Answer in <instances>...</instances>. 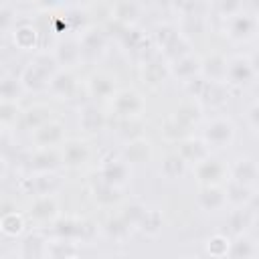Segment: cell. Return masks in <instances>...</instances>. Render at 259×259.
I'll return each instance as SVG.
<instances>
[{
	"instance_id": "6da1fadb",
	"label": "cell",
	"mask_w": 259,
	"mask_h": 259,
	"mask_svg": "<svg viewBox=\"0 0 259 259\" xmlns=\"http://www.w3.org/2000/svg\"><path fill=\"white\" fill-rule=\"evenodd\" d=\"M231 136H233V127H231L227 121H214V123L208 125V130H206V140L212 142V144H217V146L229 142Z\"/></svg>"
},
{
	"instance_id": "7a4b0ae2",
	"label": "cell",
	"mask_w": 259,
	"mask_h": 259,
	"mask_svg": "<svg viewBox=\"0 0 259 259\" xmlns=\"http://www.w3.org/2000/svg\"><path fill=\"white\" fill-rule=\"evenodd\" d=\"M196 174L200 178V182H217L223 174V166L217 162V160H204L198 168H196Z\"/></svg>"
},
{
	"instance_id": "3957f363",
	"label": "cell",
	"mask_w": 259,
	"mask_h": 259,
	"mask_svg": "<svg viewBox=\"0 0 259 259\" xmlns=\"http://www.w3.org/2000/svg\"><path fill=\"white\" fill-rule=\"evenodd\" d=\"M115 107L119 113H136L142 107V101L134 91H125L115 99Z\"/></svg>"
},
{
	"instance_id": "277c9868",
	"label": "cell",
	"mask_w": 259,
	"mask_h": 259,
	"mask_svg": "<svg viewBox=\"0 0 259 259\" xmlns=\"http://www.w3.org/2000/svg\"><path fill=\"white\" fill-rule=\"evenodd\" d=\"M229 75L235 83H249V79L253 77V69L249 67L247 61H237L233 63V67L229 69Z\"/></svg>"
},
{
	"instance_id": "5b68a950",
	"label": "cell",
	"mask_w": 259,
	"mask_h": 259,
	"mask_svg": "<svg viewBox=\"0 0 259 259\" xmlns=\"http://www.w3.org/2000/svg\"><path fill=\"white\" fill-rule=\"evenodd\" d=\"M85 158H87V148H85L83 144H69V146H67V150H65V160H67L71 166L85 162Z\"/></svg>"
},
{
	"instance_id": "8992f818",
	"label": "cell",
	"mask_w": 259,
	"mask_h": 259,
	"mask_svg": "<svg viewBox=\"0 0 259 259\" xmlns=\"http://www.w3.org/2000/svg\"><path fill=\"white\" fill-rule=\"evenodd\" d=\"M200 202H202L204 208L214 210V208H219V206L223 204V194H221L219 190H214V188H206V190L200 194Z\"/></svg>"
},
{
	"instance_id": "52a82bcc",
	"label": "cell",
	"mask_w": 259,
	"mask_h": 259,
	"mask_svg": "<svg viewBox=\"0 0 259 259\" xmlns=\"http://www.w3.org/2000/svg\"><path fill=\"white\" fill-rule=\"evenodd\" d=\"M59 140H61V125L49 123V125H45L42 130H38V142H42V144H53V142H59Z\"/></svg>"
},
{
	"instance_id": "ba28073f",
	"label": "cell",
	"mask_w": 259,
	"mask_h": 259,
	"mask_svg": "<svg viewBox=\"0 0 259 259\" xmlns=\"http://www.w3.org/2000/svg\"><path fill=\"white\" fill-rule=\"evenodd\" d=\"M255 176H257V170H255V164H253L251 160H245L243 164H239V168H237V178H239L241 184L253 182Z\"/></svg>"
},
{
	"instance_id": "9c48e42d",
	"label": "cell",
	"mask_w": 259,
	"mask_h": 259,
	"mask_svg": "<svg viewBox=\"0 0 259 259\" xmlns=\"http://www.w3.org/2000/svg\"><path fill=\"white\" fill-rule=\"evenodd\" d=\"M32 214H34V217H38V219H47V217H53V214H55V204H53V200H49V198H42L40 202H36V206H34Z\"/></svg>"
},
{
	"instance_id": "30bf717a",
	"label": "cell",
	"mask_w": 259,
	"mask_h": 259,
	"mask_svg": "<svg viewBox=\"0 0 259 259\" xmlns=\"http://www.w3.org/2000/svg\"><path fill=\"white\" fill-rule=\"evenodd\" d=\"M251 255H253V245L247 239L235 243V249H233V257L235 259H251Z\"/></svg>"
},
{
	"instance_id": "8fae6325",
	"label": "cell",
	"mask_w": 259,
	"mask_h": 259,
	"mask_svg": "<svg viewBox=\"0 0 259 259\" xmlns=\"http://www.w3.org/2000/svg\"><path fill=\"white\" fill-rule=\"evenodd\" d=\"M16 93H18V83L14 79H2L0 81V97L12 99Z\"/></svg>"
},
{
	"instance_id": "7c38bea8",
	"label": "cell",
	"mask_w": 259,
	"mask_h": 259,
	"mask_svg": "<svg viewBox=\"0 0 259 259\" xmlns=\"http://www.w3.org/2000/svg\"><path fill=\"white\" fill-rule=\"evenodd\" d=\"M91 87H93V93H97L99 97H103V95H107V93H111V83L107 81V79H103V77H95L93 79V83H91Z\"/></svg>"
},
{
	"instance_id": "4fadbf2b",
	"label": "cell",
	"mask_w": 259,
	"mask_h": 259,
	"mask_svg": "<svg viewBox=\"0 0 259 259\" xmlns=\"http://www.w3.org/2000/svg\"><path fill=\"white\" fill-rule=\"evenodd\" d=\"M164 170H166L168 176H176V174H180V172H182V158H178V156L168 158L166 164H164Z\"/></svg>"
},
{
	"instance_id": "5bb4252c",
	"label": "cell",
	"mask_w": 259,
	"mask_h": 259,
	"mask_svg": "<svg viewBox=\"0 0 259 259\" xmlns=\"http://www.w3.org/2000/svg\"><path fill=\"white\" fill-rule=\"evenodd\" d=\"M53 85H55V89H59L61 93H65V91H69V89L73 87V79H71L69 75H59V77L53 81Z\"/></svg>"
},
{
	"instance_id": "9a60e30c",
	"label": "cell",
	"mask_w": 259,
	"mask_h": 259,
	"mask_svg": "<svg viewBox=\"0 0 259 259\" xmlns=\"http://www.w3.org/2000/svg\"><path fill=\"white\" fill-rule=\"evenodd\" d=\"M12 113H14V107L12 105H8V103H2L0 105V119H10Z\"/></svg>"
},
{
	"instance_id": "2e32d148",
	"label": "cell",
	"mask_w": 259,
	"mask_h": 259,
	"mask_svg": "<svg viewBox=\"0 0 259 259\" xmlns=\"http://www.w3.org/2000/svg\"><path fill=\"white\" fill-rule=\"evenodd\" d=\"M2 170H4V164H2V160H0V174H2Z\"/></svg>"
}]
</instances>
